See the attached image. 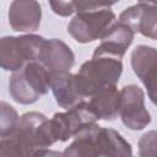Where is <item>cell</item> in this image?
<instances>
[{"label":"cell","mask_w":157,"mask_h":157,"mask_svg":"<svg viewBox=\"0 0 157 157\" xmlns=\"http://www.w3.org/2000/svg\"><path fill=\"white\" fill-rule=\"evenodd\" d=\"M131 145L115 130L90 124L64 150L63 157H130Z\"/></svg>","instance_id":"1"},{"label":"cell","mask_w":157,"mask_h":157,"mask_svg":"<svg viewBox=\"0 0 157 157\" xmlns=\"http://www.w3.org/2000/svg\"><path fill=\"white\" fill-rule=\"evenodd\" d=\"M121 71V59L94 50L92 59L85 61L75 75L81 96L90 98L102 87L117 86Z\"/></svg>","instance_id":"2"},{"label":"cell","mask_w":157,"mask_h":157,"mask_svg":"<svg viewBox=\"0 0 157 157\" xmlns=\"http://www.w3.org/2000/svg\"><path fill=\"white\" fill-rule=\"evenodd\" d=\"M49 71L37 60L12 72L9 82L10 96L20 104H33L50 90Z\"/></svg>","instance_id":"3"},{"label":"cell","mask_w":157,"mask_h":157,"mask_svg":"<svg viewBox=\"0 0 157 157\" xmlns=\"http://www.w3.org/2000/svg\"><path fill=\"white\" fill-rule=\"evenodd\" d=\"M11 137L20 146L23 157H33L38 150L48 148L56 142L49 119L39 112L21 115Z\"/></svg>","instance_id":"4"},{"label":"cell","mask_w":157,"mask_h":157,"mask_svg":"<svg viewBox=\"0 0 157 157\" xmlns=\"http://www.w3.org/2000/svg\"><path fill=\"white\" fill-rule=\"evenodd\" d=\"M44 38L38 34L5 36L0 38V67L6 71H17L27 63L36 61Z\"/></svg>","instance_id":"5"},{"label":"cell","mask_w":157,"mask_h":157,"mask_svg":"<svg viewBox=\"0 0 157 157\" xmlns=\"http://www.w3.org/2000/svg\"><path fill=\"white\" fill-rule=\"evenodd\" d=\"M114 22L115 13L109 7L82 11L69 22L67 32L78 43H90L101 39Z\"/></svg>","instance_id":"6"},{"label":"cell","mask_w":157,"mask_h":157,"mask_svg":"<svg viewBox=\"0 0 157 157\" xmlns=\"http://www.w3.org/2000/svg\"><path fill=\"white\" fill-rule=\"evenodd\" d=\"M119 115L123 124L131 130H142L151 123L145 107V93L136 85H128L119 91Z\"/></svg>","instance_id":"7"},{"label":"cell","mask_w":157,"mask_h":157,"mask_svg":"<svg viewBox=\"0 0 157 157\" xmlns=\"http://www.w3.org/2000/svg\"><path fill=\"white\" fill-rule=\"evenodd\" d=\"M49 121L55 140L67 141L86 125L94 124L97 118L88 108V103L82 101L64 113H55Z\"/></svg>","instance_id":"8"},{"label":"cell","mask_w":157,"mask_h":157,"mask_svg":"<svg viewBox=\"0 0 157 157\" xmlns=\"http://www.w3.org/2000/svg\"><path fill=\"white\" fill-rule=\"evenodd\" d=\"M37 61L42 64L50 75L70 72V69L74 66L75 55L70 47L58 38L43 40Z\"/></svg>","instance_id":"9"},{"label":"cell","mask_w":157,"mask_h":157,"mask_svg":"<svg viewBox=\"0 0 157 157\" xmlns=\"http://www.w3.org/2000/svg\"><path fill=\"white\" fill-rule=\"evenodd\" d=\"M119 22L130 27L134 33L139 32L153 40L157 38V6L155 4L140 1L125 9L119 16Z\"/></svg>","instance_id":"10"},{"label":"cell","mask_w":157,"mask_h":157,"mask_svg":"<svg viewBox=\"0 0 157 157\" xmlns=\"http://www.w3.org/2000/svg\"><path fill=\"white\" fill-rule=\"evenodd\" d=\"M156 64L157 52L153 47L140 44L131 52L132 71L147 88L152 103L156 102Z\"/></svg>","instance_id":"11"},{"label":"cell","mask_w":157,"mask_h":157,"mask_svg":"<svg viewBox=\"0 0 157 157\" xmlns=\"http://www.w3.org/2000/svg\"><path fill=\"white\" fill-rule=\"evenodd\" d=\"M42 7L39 2L15 0L9 7V23L16 32H34L39 28Z\"/></svg>","instance_id":"12"},{"label":"cell","mask_w":157,"mask_h":157,"mask_svg":"<svg viewBox=\"0 0 157 157\" xmlns=\"http://www.w3.org/2000/svg\"><path fill=\"white\" fill-rule=\"evenodd\" d=\"M134 36L135 33L130 27L119 21L114 22L102 36L101 43L94 50L123 59L124 54L134 40Z\"/></svg>","instance_id":"13"},{"label":"cell","mask_w":157,"mask_h":157,"mask_svg":"<svg viewBox=\"0 0 157 157\" xmlns=\"http://www.w3.org/2000/svg\"><path fill=\"white\" fill-rule=\"evenodd\" d=\"M50 90L55 97L58 105L66 110L83 101V97L81 96L77 86L76 77L71 72L52 75Z\"/></svg>","instance_id":"14"},{"label":"cell","mask_w":157,"mask_h":157,"mask_svg":"<svg viewBox=\"0 0 157 157\" xmlns=\"http://www.w3.org/2000/svg\"><path fill=\"white\" fill-rule=\"evenodd\" d=\"M87 103L97 120H114L119 114V91L117 86L102 87Z\"/></svg>","instance_id":"15"},{"label":"cell","mask_w":157,"mask_h":157,"mask_svg":"<svg viewBox=\"0 0 157 157\" xmlns=\"http://www.w3.org/2000/svg\"><path fill=\"white\" fill-rule=\"evenodd\" d=\"M17 110L6 102H0V139L12 135L18 121Z\"/></svg>","instance_id":"16"},{"label":"cell","mask_w":157,"mask_h":157,"mask_svg":"<svg viewBox=\"0 0 157 157\" xmlns=\"http://www.w3.org/2000/svg\"><path fill=\"white\" fill-rule=\"evenodd\" d=\"M156 137L155 130L145 132L139 141V155L140 157H156Z\"/></svg>","instance_id":"17"},{"label":"cell","mask_w":157,"mask_h":157,"mask_svg":"<svg viewBox=\"0 0 157 157\" xmlns=\"http://www.w3.org/2000/svg\"><path fill=\"white\" fill-rule=\"evenodd\" d=\"M0 157H23L20 146L11 136L0 140Z\"/></svg>","instance_id":"18"},{"label":"cell","mask_w":157,"mask_h":157,"mask_svg":"<svg viewBox=\"0 0 157 157\" xmlns=\"http://www.w3.org/2000/svg\"><path fill=\"white\" fill-rule=\"evenodd\" d=\"M49 5L59 16H70L75 12L74 1H49Z\"/></svg>","instance_id":"19"},{"label":"cell","mask_w":157,"mask_h":157,"mask_svg":"<svg viewBox=\"0 0 157 157\" xmlns=\"http://www.w3.org/2000/svg\"><path fill=\"white\" fill-rule=\"evenodd\" d=\"M33 157H63V152L49 148H40L33 155Z\"/></svg>","instance_id":"20"},{"label":"cell","mask_w":157,"mask_h":157,"mask_svg":"<svg viewBox=\"0 0 157 157\" xmlns=\"http://www.w3.org/2000/svg\"><path fill=\"white\" fill-rule=\"evenodd\" d=\"M130 157H132V156H130Z\"/></svg>","instance_id":"21"}]
</instances>
